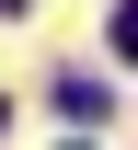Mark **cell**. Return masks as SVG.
Returning <instances> with one entry per match:
<instances>
[{"label": "cell", "instance_id": "1", "mask_svg": "<svg viewBox=\"0 0 138 150\" xmlns=\"http://www.w3.org/2000/svg\"><path fill=\"white\" fill-rule=\"evenodd\" d=\"M115 58H138V0H115Z\"/></svg>", "mask_w": 138, "mask_h": 150}, {"label": "cell", "instance_id": "2", "mask_svg": "<svg viewBox=\"0 0 138 150\" xmlns=\"http://www.w3.org/2000/svg\"><path fill=\"white\" fill-rule=\"evenodd\" d=\"M0 127H12V104H0Z\"/></svg>", "mask_w": 138, "mask_h": 150}]
</instances>
